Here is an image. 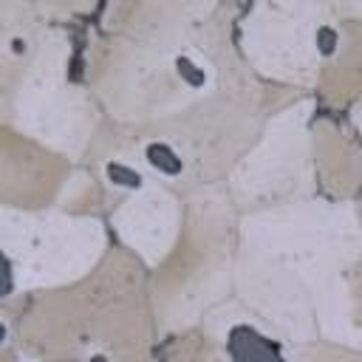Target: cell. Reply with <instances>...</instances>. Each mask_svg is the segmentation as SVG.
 <instances>
[{
  "mask_svg": "<svg viewBox=\"0 0 362 362\" xmlns=\"http://www.w3.org/2000/svg\"><path fill=\"white\" fill-rule=\"evenodd\" d=\"M107 175H110V181L119 184V187H139V184H141L139 173H136L133 167H124V164H110V167H107Z\"/></svg>",
  "mask_w": 362,
  "mask_h": 362,
  "instance_id": "277c9868",
  "label": "cell"
},
{
  "mask_svg": "<svg viewBox=\"0 0 362 362\" xmlns=\"http://www.w3.org/2000/svg\"><path fill=\"white\" fill-rule=\"evenodd\" d=\"M144 156H147L150 167L158 170V173H164V175H178L181 167H184V164H181V156H178L170 144H161V141L150 144V147L144 150Z\"/></svg>",
  "mask_w": 362,
  "mask_h": 362,
  "instance_id": "6da1fadb",
  "label": "cell"
},
{
  "mask_svg": "<svg viewBox=\"0 0 362 362\" xmlns=\"http://www.w3.org/2000/svg\"><path fill=\"white\" fill-rule=\"evenodd\" d=\"M175 71H178V76L187 82V85H204L206 82V71L192 59V57H178L175 59Z\"/></svg>",
  "mask_w": 362,
  "mask_h": 362,
  "instance_id": "3957f363",
  "label": "cell"
},
{
  "mask_svg": "<svg viewBox=\"0 0 362 362\" xmlns=\"http://www.w3.org/2000/svg\"><path fill=\"white\" fill-rule=\"evenodd\" d=\"M339 42H342V34H339L337 25H331V23L317 25V31H314V48H317L320 57H334L339 51Z\"/></svg>",
  "mask_w": 362,
  "mask_h": 362,
  "instance_id": "7a4b0ae2",
  "label": "cell"
}]
</instances>
